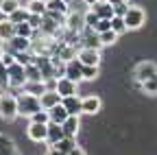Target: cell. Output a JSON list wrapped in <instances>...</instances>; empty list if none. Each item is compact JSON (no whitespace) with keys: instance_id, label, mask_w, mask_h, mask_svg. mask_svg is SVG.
<instances>
[{"instance_id":"ffe728a7","label":"cell","mask_w":157,"mask_h":155,"mask_svg":"<svg viewBox=\"0 0 157 155\" xmlns=\"http://www.w3.org/2000/svg\"><path fill=\"white\" fill-rule=\"evenodd\" d=\"M78 116H70V118L61 125L63 127V133H66V138H76V133H78Z\"/></svg>"},{"instance_id":"74e56055","label":"cell","mask_w":157,"mask_h":155,"mask_svg":"<svg viewBox=\"0 0 157 155\" xmlns=\"http://www.w3.org/2000/svg\"><path fill=\"white\" fill-rule=\"evenodd\" d=\"M107 31H111V20H101V22H98V26L94 29V33H96V35L107 33Z\"/></svg>"},{"instance_id":"ab89813d","label":"cell","mask_w":157,"mask_h":155,"mask_svg":"<svg viewBox=\"0 0 157 155\" xmlns=\"http://www.w3.org/2000/svg\"><path fill=\"white\" fill-rule=\"evenodd\" d=\"M42 22H44V17H42V15H31V17H29V24H31L35 31L42 29Z\"/></svg>"},{"instance_id":"83f0119b","label":"cell","mask_w":157,"mask_h":155,"mask_svg":"<svg viewBox=\"0 0 157 155\" xmlns=\"http://www.w3.org/2000/svg\"><path fill=\"white\" fill-rule=\"evenodd\" d=\"M55 149L68 155L70 151H74V149H76V142H74V138H63V140H59V142L55 144Z\"/></svg>"},{"instance_id":"cb8c5ba5","label":"cell","mask_w":157,"mask_h":155,"mask_svg":"<svg viewBox=\"0 0 157 155\" xmlns=\"http://www.w3.org/2000/svg\"><path fill=\"white\" fill-rule=\"evenodd\" d=\"M20 7H22V2H20V0H0V11H2L7 17H9L11 13H15Z\"/></svg>"},{"instance_id":"d6986e66","label":"cell","mask_w":157,"mask_h":155,"mask_svg":"<svg viewBox=\"0 0 157 155\" xmlns=\"http://www.w3.org/2000/svg\"><path fill=\"white\" fill-rule=\"evenodd\" d=\"M11 46H13L15 52H31V48H33V40H26V37L15 35L13 40H11Z\"/></svg>"},{"instance_id":"52a82bcc","label":"cell","mask_w":157,"mask_h":155,"mask_svg":"<svg viewBox=\"0 0 157 155\" xmlns=\"http://www.w3.org/2000/svg\"><path fill=\"white\" fill-rule=\"evenodd\" d=\"M55 90L61 94V99H68V96H78V83L66 79V76H61V79L55 83Z\"/></svg>"},{"instance_id":"7a4b0ae2","label":"cell","mask_w":157,"mask_h":155,"mask_svg":"<svg viewBox=\"0 0 157 155\" xmlns=\"http://www.w3.org/2000/svg\"><path fill=\"white\" fill-rule=\"evenodd\" d=\"M0 116H2L5 120L17 118V116H20V111H17V96L2 94V99H0Z\"/></svg>"},{"instance_id":"484cf974","label":"cell","mask_w":157,"mask_h":155,"mask_svg":"<svg viewBox=\"0 0 157 155\" xmlns=\"http://www.w3.org/2000/svg\"><path fill=\"white\" fill-rule=\"evenodd\" d=\"M24 70H26V81H31V83H37V81H44V74H42V70H39V68H37L35 64L26 66Z\"/></svg>"},{"instance_id":"ee69618b","label":"cell","mask_w":157,"mask_h":155,"mask_svg":"<svg viewBox=\"0 0 157 155\" xmlns=\"http://www.w3.org/2000/svg\"><path fill=\"white\" fill-rule=\"evenodd\" d=\"M68 155H85V151H83V149H78V146H76V149H74V151H70Z\"/></svg>"},{"instance_id":"8fae6325","label":"cell","mask_w":157,"mask_h":155,"mask_svg":"<svg viewBox=\"0 0 157 155\" xmlns=\"http://www.w3.org/2000/svg\"><path fill=\"white\" fill-rule=\"evenodd\" d=\"M39 101H42V107L48 111V109H52V107H57V105H61V94H59L57 90H46L42 96H39Z\"/></svg>"},{"instance_id":"8992f818","label":"cell","mask_w":157,"mask_h":155,"mask_svg":"<svg viewBox=\"0 0 157 155\" xmlns=\"http://www.w3.org/2000/svg\"><path fill=\"white\" fill-rule=\"evenodd\" d=\"M66 29H68V33H72V35H81L87 26H85V15H81V13H68L66 15V24H63Z\"/></svg>"},{"instance_id":"1f68e13d","label":"cell","mask_w":157,"mask_h":155,"mask_svg":"<svg viewBox=\"0 0 157 155\" xmlns=\"http://www.w3.org/2000/svg\"><path fill=\"white\" fill-rule=\"evenodd\" d=\"M98 76V66H83V79L85 81H94Z\"/></svg>"},{"instance_id":"681fc988","label":"cell","mask_w":157,"mask_h":155,"mask_svg":"<svg viewBox=\"0 0 157 155\" xmlns=\"http://www.w3.org/2000/svg\"><path fill=\"white\" fill-rule=\"evenodd\" d=\"M24 2H29V0H24Z\"/></svg>"},{"instance_id":"f546056e","label":"cell","mask_w":157,"mask_h":155,"mask_svg":"<svg viewBox=\"0 0 157 155\" xmlns=\"http://www.w3.org/2000/svg\"><path fill=\"white\" fill-rule=\"evenodd\" d=\"M83 42H85V46H83V48H94V50H101V46H103V44H101V37H98L96 33L87 35Z\"/></svg>"},{"instance_id":"d4e9b609","label":"cell","mask_w":157,"mask_h":155,"mask_svg":"<svg viewBox=\"0 0 157 155\" xmlns=\"http://www.w3.org/2000/svg\"><path fill=\"white\" fill-rule=\"evenodd\" d=\"M37 31L29 24V20L26 22H22V24H15V35H20V37H26V40H33V35H35Z\"/></svg>"},{"instance_id":"ac0fdd59","label":"cell","mask_w":157,"mask_h":155,"mask_svg":"<svg viewBox=\"0 0 157 155\" xmlns=\"http://www.w3.org/2000/svg\"><path fill=\"white\" fill-rule=\"evenodd\" d=\"M26 9H29L31 15H42V17H46V13H48L46 0H29V2H26Z\"/></svg>"},{"instance_id":"4fadbf2b","label":"cell","mask_w":157,"mask_h":155,"mask_svg":"<svg viewBox=\"0 0 157 155\" xmlns=\"http://www.w3.org/2000/svg\"><path fill=\"white\" fill-rule=\"evenodd\" d=\"M92 11L101 17V20H111L113 17V5L107 2V0H98V2L92 7Z\"/></svg>"},{"instance_id":"8d00e7d4","label":"cell","mask_w":157,"mask_h":155,"mask_svg":"<svg viewBox=\"0 0 157 155\" xmlns=\"http://www.w3.org/2000/svg\"><path fill=\"white\" fill-rule=\"evenodd\" d=\"M0 87H9V72L2 61H0Z\"/></svg>"},{"instance_id":"7bdbcfd3","label":"cell","mask_w":157,"mask_h":155,"mask_svg":"<svg viewBox=\"0 0 157 155\" xmlns=\"http://www.w3.org/2000/svg\"><path fill=\"white\" fill-rule=\"evenodd\" d=\"M107 2H111L113 7H118V5H127L129 0H107Z\"/></svg>"},{"instance_id":"7402d4cb","label":"cell","mask_w":157,"mask_h":155,"mask_svg":"<svg viewBox=\"0 0 157 155\" xmlns=\"http://www.w3.org/2000/svg\"><path fill=\"white\" fill-rule=\"evenodd\" d=\"M46 7H48V13H61V15L70 13V7L63 0H46Z\"/></svg>"},{"instance_id":"60d3db41","label":"cell","mask_w":157,"mask_h":155,"mask_svg":"<svg viewBox=\"0 0 157 155\" xmlns=\"http://www.w3.org/2000/svg\"><path fill=\"white\" fill-rule=\"evenodd\" d=\"M129 7H131L129 2H127V5H118V7H113V15H118V17H124V15L129 13Z\"/></svg>"},{"instance_id":"2e32d148","label":"cell","mask_w":157,"mask_h":155,"mask_svg":"<svg viewBox=\"0 0 157 155\" xmlns=\"http://www.w3.org/2000/svg\"><path fill=\"white\" fill-rule=\"evenodd\" d=\"M48 116H50V122H55V125H63L70 118V114H68V109L63 105H57V107L48 109Z\"/></svg>"},{"instance_id":"bcb514c9","label":"cell","mask_w":157,"mask_h":155,"mask_svg":"<svg viewBox=\"0 0 157 155\" xmlns=\"http://www.w3.org/2000/svg\"><path fill=\"white\" fill-rule=\"evenodd\" d=\"M5 20H9V17H7V15H5L2 11H0V22H5Z\"/></svg>"},{"instance_id":"6da1fadb","label":"cell","mask_w":157,"mask_h":155,"mask_svg":"<svg viewBox=\"0 0 157 155\" xmlns=\"http://www.w3.org/2000/svg\"><path fill=\"white\" fill-rule=\"evenodd\" d=\"M42 101H39V96H31L26 92H22L17 96V111L20 116H26V118H33L37 111H42Z\"/></svg>"},{"instance_id":"4dcf8cb0","label":"cell","mask_w":157,"mask_h":155,"mask_svg":"<svg viewBox=\"0 0 157 155\" xmlns=\"http://www.w3.org/2000/svg\"><path fill=\"white\" fill-rule=\"evenodd\" d=\"M98 22H101V17H98V15H96V13H94V11L90 9V11L85 13V26H87V29H90V31L94 33V29L98 26Z\"/></svg>"},{"instance_id":"d6a6232c","label":"cell","mask_w":157,"mask_h":155,"mask_svg":"<svg viewBox=\"0 0 157 155\" xmlns=\"http://www.w3.org/2000/svg\"><path fill=\"white\" fill-rule=\"evenodd\" d=\"M70 11H72V13H81V15H85V13L90 11V7L83 2V0H76V2L70 5Z\"/></svg>"},{"instance_id":"e575fe53","label":"cell","mask_w":157,"mask_h":155,"mask_svg":"<svg viewBox=\"0 0 157 155\" xmlns=\"http://www.w3.org/2000/svg\"><path fill=\"white\" fill-rule=\"evenodd\" d=\"M98 37H101V44H103V46H109V44H113V42L118 40V35H116L113 31H107V33H101V35H98Z\"/></svg>"},{"instance_id":"ba28073f","label":"cell","mask_w":157,"mask_h":155,"mask_svg":"<svg viewBox=\"0 0 157 155\" xmlns=\"http://www.w3.org/2000/svg\"><path fill=\"white\" fill-rule=\"evenodd\" d=\"M26 135L33 142H46L48 140V125H39V122H29Z\"/></svg>"},{"instance_id":"f35d334b","label":"cell","mask_w":157,"mask_h":155,"mask_svg":"<svg viewBox=\"0 0 157 155\" xmlns=\"http://www.w3.org/2000/svg\"><path fill=\"white\" fill-rule=\"evenodd\" d=\"M0 61H2V64L9 68V66L15 64V55H11V52H0Z\"/></svg>"},{"instance_id":"9a60e30c","label":"cell","mask_w":157,"mask_h":155,"mask_svg":"<svg viewBox=\"0 0 157 155\" xmlns=\"http://www.w3.org/2000/svg\"><path fill=\"white\" fill-rule=\"evenodd\" d=\"M61 105L68 109V114H70V116H78V114H83V103H81V99H78V96H68V99H63V101H61Z\"/></svg>"},{"instance_id":"e0dca14e","label":"cell","mask_w":157,"mask_h":155,"mask_svg":"<svg viewBox=\"0 0 157 155\" xmlns=\"http://www.w3.org/2000/svg\"><path fill=\"white\" fill-rule=\"evenodd\" d=\"M66 138V133H63V127L61 125H55V122H48V144L50 146H55L59 140H63Z\"/></svg>"},{"instance_id":"277c9868","label":"cell","mask_w":157,"mask_h":155,"mask_svg":"<svg viewBox=\"0 0 157 155\" xmlns=\"http://www.w3.org/2000/svg\"><path fill=\"white\" fill-rule=\"evenodd\" d=\"M153 76H157V64L155 61H140V64L135 66V70H133V79L140 83V85L144 81L153 79Z\"/></svg>"},{"instance_id":"603a6c76","label":"cell","mask_w":157,"mask_h":155,"mask_svg":"<svg viewBox=\"0 0 157 155\" xmlns=\"http://www.w3.org/2000/svg\"><path fill=\"white\" fill-rule=\"evenodd\" d=\"M46 90H48V85H46L44 81H37V83H31V81H29V83L24 85V92L31 94V96H42Z\"/></svg>"},{"instance_id":"d590c367","label":"cell","mask_w":157,"mask_h":155,"mask_svg":"<svg viewBox=\"0 0 157 155\" xmlns=\"http://www.w3.org/2000/svg\"><path fill=\"white\" fill-rule=\"evenodd\" d=\"M142 90H144L146 94H157V76L144 81V83H142Z\"/></svg>"},{"instance_id":"9c48e42d","label":"cell","mask_w":157,"mask_h":155,"mask_svg":"<svg viewBox=\"0 0 157 155\" xmlns=\"http://www.w3.org/2000/svg\"><path fill=\"white\" fill-rule=\"evenodd\" d=\"M76 59L83 66H101V52L94 50V48H78Z\"/></svg>"},{"instance_id":"30bf717a","label":"cell","mask_w":157,"mask_h":155,"mask_svg":"<svg viewBox=\"0 0 157 155\" xmlns=\"http://www.w3.org/2000/svg\"><path fill=\"white\" fill-rule=\"evenodd\" d=\"M66 79H70V81H74V83H78V81H83V64L78 61V59H72V61H68L66 64Z\"/></svg>"},{"instance_id":"b9f144b4","label":"cell","mask_w":157,"mask_h":155,"mask_svg":"<svg viewBox=\"0 0 157 155\" xmlns=\"http://www.w3.org/2000/svg\"><path fill=\"white\" fill-rule=\"evenodd\" d=\"M46 155H66V153H61V151H57L55 146H50V149L46 151Z\"/></svg>"},{"instance_id":"f6af8a7d","label":"cell","mask_w":157,"mask_h":155,"mask_svg":"<svg viewBox=\"0 0 157 155\" xmlns=\"http://www.w3.org/2000/svg\"><path fill=\"white\" fill-rule=\"evenodd\" d=\"M83 2H85V5H87V7H90V9H92V7H94V5H96V2H98V0H83Z\"/></svg>"},{"instance_id":"5b68a950","label":"cell","mask_w":157,"mask_h":155,"mask_svg":"<svg viewBox=\"0 0 157 155\" xmlns=\"http://www.w3.org/2000/svg\"><path fill=\"white\" fill-rule=\"evenodd\" d=\"M7 72H9V87H24L29 81H26V70H24V66H20L17 61L13 64V66H9L7 68Z\"/></svg>"},{"instance_id":"7dc6e473","label":"cell","mask_w":157,"mask_h":155,"mask_svg":"<svg viewBox=\"0 0 157 155\" xmlns=\"http://www.w3.org/2000/svg\"><path fill=\"white\" fill-rule=\"evenodd\" d=\"M63 2H68V7H70L72 2H76V0H63Z\"/></svg>"},{"instance_id":"7c38bea8","label":"cell","mask_w":157,"mask_h":155,"mask_svg":"<svg viewBox=\"0 0 157 155\" xmlns=\"http://www.w3.org/2000/svg\"><path fill=\"white\" fill-rule=\"evenodd\" d=\"M81 103H83V114H98V111H101V107H103V101L98 99L96 94L83 96Z\"/></svg>"},{"instance_id":"3957f363","label":"cell","mask_w":157,"mask_h":155,"mask_svg":"<svg viewBox=\"0 0 157 155\" xmlns=\"http://www.w3.org/2000/svg\"><path fill=\"white\" fill-rule=\"evenodd\" d=\"M124 22H127V29L129 31H137V29H142L144 22H146V11L142 7H129V13L124 15Z\"/></svg>"},{"instance_id":"836d02e7","label":"cell","mask_w":157,"mask_h":155,"mask_svg":"<svg viewBox=\"0 0 157 155\" xmlns=\"http://www.w3.org/2000/svg\"><path fill=\"white\" fill-rule=\"evenodd\" d=\"M31 122H39V125H48L50 122V116H48V111L46 109H42V111H37L33 118H31Z\"/></svg>"},{"instance_id":"f1b7e54d","label":"cell","mask_w":157,"mask_h":155,"mask_svg":"<svg viewBox=\"0 0 157 155\" xmlns=\"http://www.w3.org/2000/svg\"><path fill=\"white\" fill-rule=\"evenodd\" d=\"M111 31H113L116 35H122V33H127L129 29H127L124 17H118V15H113V17H111Z\"/></svg>"},{"instance_id":"c3c4849f","label":"cell","mask_w":157,"mask_h":155,"mask_svg":"<svg viewBox=\"0 0 157 155\" xmlns=\"http://www.w3.org/2000/svg\"><path fill=\"white\" fill-rule=\"evenodd\" d=\"M0 99H2V92H0Z\"/></svg>"},{"instance_id":"5bb4252c","label":"cell","mask_w":157,"mask_h":155,"mask_svg":"<svg viewBox=\"0 0 157 155\" xmlns=\"http://www.w3.org/2000/svg\"><path fill=\"white\" fill-rule=\"evenodd\" d=\"M59 29H61V22H57V20H52L50 15H46L44 22H42V29H39V33L52 40L55 35H59Z\"/></svg>"},{"instance_id":"44dd1931","label":"cell","mask_w":157,"mask_h":155,"mask_svg":"<svg viewBox=\"0 0 157 155\" xmlns=\"http://www.w3.org/2000/svg\"><path fill=\"white\" fill-rule=\"evenodd\" d=\"M15 37V24L5 20V22H0V42H11Z\"/></svg>"},{"instance_id":"4316f807","label":"cell","mask_w":157,"mask_h":155,"mask_svg":"<svg viewBox=\"0 0 157 155\" xmlns=\"http://www.w3.org/2000/svg\"><path fill=\"white\" fill-rule=\"evenodd\" d=\"M31 17V13H29V9L26 7H20L15 13H11L9 15V22H13V24H22V22H26Z\"/></svg>"}]
</instances>
